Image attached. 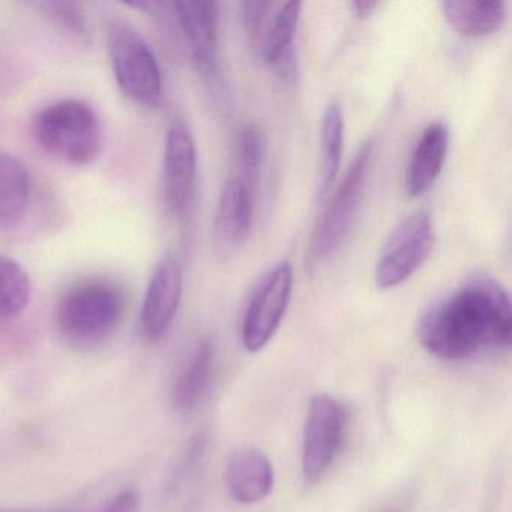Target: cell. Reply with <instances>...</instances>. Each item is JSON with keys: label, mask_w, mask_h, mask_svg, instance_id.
I'll use <instances>...</instances> for the list:
<instances>
[{"label": "cell", "mask_w": 512, "mask_h": 512, "mask_svg": "<svg viewBox=\"0 0 512 512\" xmlns=\"http://www.w3.org/2000/svg\"><path fill=\"white\" fill-rule=\"evenodd\" d=\"M107 50L116 85L137 106L154 109L163 100V74L145 38L127 22L107 26Z\"/></svg>", "instance_id": "cell-4"}, {"label": "cell", "mask_w": 512, "mask_h": 512, "mask_svg": "<svg viewBox=\"0 0 512 512\" xmlns=\"http://www.w3.org/2000/svg\"><path fill=\"white\" fill-rule=\"evenodd\" d=\"M170 5L197 71L214 94L223 95L224 80L218 64V5L205 0H182Z\"/></svg>", "instance_id": "cell-9"}, {"label": "cell", "mask_w": 512, "mask_h": 512, "mask_svg": "<svg viewBox=\"0 0 512 512\" xmlns=\"http://www.w3.org/2000/svg\"><path fill=\"white\" fill-rule=\"evenodd\" d=\"M197 149L190 128L181 121L170 125L164 143L163 191L167 209L184 220L196 194Z\"/></svg>", "instance_id": "cell-10"}, {"label": "cell", "mask_w": 512, "mask_h": 512, "mask_svg": "<svg viewBox=\"0 0 512 512\" xmlns=\"http://www.w3.org/2000/svg\"><path fill=\"white\" fill-rule=\"evenodd\" d=\"M38 8L44 11L49 19H52L56 25L61 26L65 32L76 38V40L88 43L89 26L82 7L73 2H46L38 4Z\"/></svg>", "instance_id": "cell-22"}, {"label": "cell", "mask_w": 512, "mask_h": 512, "mask_svg": "<svg viewBox=\"0 0 512 512\" xmlns=\"http://www.w3.org/2000/svg\"><path fill=\"white\" fill-rule=\"evenodd\" d=\"M265 140L262 131L256 125H245L238 140V178L244 181L253 191L259 185L262 170Z\"/></svg>", "instance_id": "cell-21"}, {"label": "cell", "mask_w": 512, "mask_h": 512, "mask_svg": "<svg viewBox=\"0 0 512 512\" xmlns=\"http://www.w3.org/2000/svg\"><path fill=\"white\" fill-rule=\"evenodd\" d=\"M254 197L256 191L251 190L238 176L227 179L215 214V235L224 247H238L250 235Z\"/></svg>", "instance_id": "cell-15"}, {"label": "cell", "mask_w": 512, "mask_h": 512, "mask_svg": "<svg viewBox=\"0 0 512 512\" xmlns=\"http://www.w3.org/2000/svg\"><path fill=\"white\" fill-rule=\"evenodd\" d=\"M292 290L290 262L278 263L263 275L242 319V344L248 352H260L274 338L289 307Z\"/></svg>", "instance_id": "cell-8"}, {"label": "cell", "mask_w": 512, "mask_h": 512, "mask_svg": "<svg viewBox=\"0 0 512 512\" xmlns=\"http://www.w3.org/2000/svg\"><path fill=\"white\" fill-rule=\"evenodd\" d=\"M418 338L431 355L451 362L508 349L512 338L508 293L491 278H473L422 316Z\"/></svg>", "instance_id": "cell-1"}, {"label": "cell", "mask_w": 512, "mask_h": 512, "mask_svg": "<svg viewBox=\"0 0 512 512\" xmlns=\"http://www.w3.org/2000/svg\"><path fill=\"white\" fill-rule=\"evenodd\" d=\"M215 349L208 338L197 341L185 359L172 388V403L178 412L190 413L199 406L211 382Z\"/></svg>", "instance_id": "cell-16"}, {"label": "cell", "mask_w": 512, "mask_h": 512, "mask_svg": "<svg viewBox=\"0 0 512 512\" xmlns=\"http://www.w3.org/2000/svg\"><path fill=\"white\" fill-rule=\"evenodd\" d=\"M449 149V130L443 122H433L422 131L410 155L406 191L410 197L427 193L439 178Z\"/></svg>", "instance_id": "cell-14"}, {"label": "cell", "mask_w": 512, "mask_h": 512, "mask_svg": "<svg viewBox=\"0 0 512 512\" xmlns=\"http://www.w3.org/2000/svg\"><path fill=\"white\" fill-rule=\"evenodd\" d=\"M274 484V464L260 449H239L227 461V490L242 505L262 502L274 490Z\"/></svg>", "instance_id": "cell-13"}, {"label": "cell", "mask_w": 512, "mask_h": 512, "mask_svg": "<svg viewBox=\"0 0 512 512\" xmlns=\"http://www.w3.org/2000/svg\"><path fill=\"white\" fill-rule=\"evenodd\" d=\"M32 131L47 154L70 166L85 167L94 163L103 146L100 116L94 107L73 98L40 110Z\"/></svg>", "instance_id": "cell-2"}, {"label": "cell", "mask_w": 512, "mask_h": 512, "mask_svg": "<svg viewBox=\"0 0 512 512\" xmlns=\"http://www.w3.org/2000/svg\"><path fill=\"white\" fill-rule=\"evenodd\" d=\"M301 10V2H286L280 5L275 16L268 20L260 41V58L284 83L295 82L298 74L295 35Z\"/></svg>", "instance_id": "cell-12"}, {"label": "cell", "mask_w": 512, "mask_h": 512, "mask_svg": "<svg viewBox=\"0 0 512 512\" xmlns=\"http://www.w3.org/2000/svg\"><path fill=\"white\" fill-rule=\"evenodd\" d=\"M373 151L374 142L368 140L353 157L346 176L338 185L319 223L314 227L310 245H308V256L311 262H322L326 257L331 256L349 233L364 196L365 184H367L371 161H373Z\"/></svg>", "instance_id": "cell-5"}, {"label": "cell", "mask_w": 512, "mask_h": 512, "mask_svg": "<svg viewBox=\"0 0 512 512\" xmlns=\"http://www.w3.org/2000/svg\"><path fill=\"white\" fill-rule=\"evenodd\" d=\"M184 293V269L175 256L163 257L155 266L140 311L142 334L151 343L163 340L172 328Z\"/></svg>", "instance_id": "cell-11"}, {"label": "cell", "mask_w": 512, "mask_h": 512, "mask_svg": "<svg viewBox=\"0 0 512 512\" xmlns=\"http://www.w3.org/2000/svg\"><path fill=\"white\" fill-rule=\"evenodd\" d=\"M344 116L338 103L326 107L322 119V164L317 179L316 199L322 202L328 196L340 173L341 157H343Z\"/></svg>", "instance_id": "cell-19"}, {"label": "cell", "mask_w": 512, "mask_h": 512, "mask_svg": "<svg viewBox=\"0 0 512 512\" xmlns=\"http://www.w3.org/2000/svg\"><path fill=\"white\" fill-rule=\"evenodd\" d=\"M125 305L121 287L109 281H88L62 296L56 308V326L68 343L95 346L118 329Z\"/></svg>", "instance_id": "cell-3"}, {"label": "cell", "mask_w": 512, "mask_h": 512, "mask_svg": "<svg viewBox=\"0 0 512 512\" xmlns=\"http://www.w3.org/2000/svg\"><path fill=\"white\" fill-rule=\"evenodd\" d=\"M32 176L19 158L0 152V229L17 226L28 211Z\"/></svg>", "instance_id": "cell-17"}, {"label": "cell", "mask_w": 512, "mask_h": 512, "mask_svg": "<svg viewBox=\"0 0 512 512\" xmlns=\"http://www.w3.org/2000/svg\"><path fill=\"white\" fill-rule=\"evenodd\" d=\"M32 296V281L16 260L0 254V320L19 316Z\"/></svg>", "instance_id": "cell-20"}, {"label": "cell", "mask_w": 512, "mask_h": 512, "mask_svg": "<svg viewBox=\"0 0 512 512\" xmlns=\"http://www.w3.org/2000/svg\"><path fill=\"white\" fill-rule=\"evenodd\" d=\"M446 22L466 37H487L506 22L503 0H448L442 5Z\"/></svg>", "instance_id": "cell-18"}, {"label": "cell", "mask_w": 512, "mask_h": 512, "mask_svg": "<svg viewBox=\"0 0 512 512\" xmlns=\"http://www.w3.org/2000/svg\"><path fill=\"white\" fill-rule=\"evenodd\" d=\"M434 247L433 220L427 211L413 212L392 233L376 263V284L392 289L409 280Z\"/></svg>", "instance_id": "cell-7"}, {"label": "cell", "mask_w": 512, "mask_h": 512, "mask_svg": "<svg viewBox=\"0 0 512 512\" xmlns=\"http://www.w3.org/2000/svg\"><path fill=\"white\" fill-rule=\"evenodd\" d=\"M379 7L377 2H370V0H361V2H353L352 11L359 20L368 19L373 14V11Z\"/></svg>", "instance_id": "cell-25"}, {"label": "cell", "mask_w": 512, "mask_h": 512, "mask_svg": "<svg viewBox=\"0 0 512 512\" xmlns=\"http://www.w3.org/2000/svg\"><path fill=\"white\" fill-rule=\"evenodd\" d=\"M347 425L346 407L329 394L314 395L308 404L302 433V473L305 481H319L334 464Z\"/></svg>", "instance_id": "cell-6"}, {"label": "cell", "mask_w": 512, "mask_h": 512, "mask_svg": "<svg viewBox=\"0 0 512 512\" xmlns=\"http://www.w3.org/2000/svg\"><path fill=\"white\" fill-rule=\"evenodd\" d=\"M140 499L136 491L125 490L116 494L103 512H139Z\"/></svg>", "instance_id": "cell-24"}, {"label": "cell", "mask_w": 512, "mask_h": 512, "mask_svg": "<svg viewBox=\"0 0 512 512\" xmlns=\"http://www.w3.org/2000/svg\"><path fill=\"white\" fill-rule=\"evenodd\" d=\"M271 2H244L242 4V20H244L245 31L250 38L251 46L259 50L260 41H262L263 32L269 20V10Z\"/></svg>", "instance_id": "cell-23"}]
</instances>
